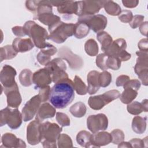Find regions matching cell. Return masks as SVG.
Instances as JSON below:
<instances>
[{"instance_id": "obj_53", "label": "cell", "mask_w": 148, "mask_h": 148, "mask_svg": "<svg viewBox=\"0 0 148 148\" xmlns=\"http://www.w3.org/2000/svg\"><path fill=\"white\" fill-rule=\"evenodd\" d=\"M12 30L13 34L18 37H22L26 35L24 27L15 26L12 28Z\"/></svg>"}, {"instance_id": "obj_2", "label": "cell", "mask_w": 148, "mask_h": 148, "mask_svg": "<svg viewBox=\"0 0 148 148\" xmlns=\"http://www.w3.org/2000/svg\"><path fill=\"white\" fill-rule=\"evenodd\" d=\"M24 28L26 35L32 39L33 43L37 48L42 49L46 46L47 42L46 40L48 39L49 35L45 28L31 20L25 22Z\"/></svg>"}, {"instance_id": "obj_19", "label": "cell", "mask_w": 148, "mask_h": 148, "mask_svg": "<svg viewBox=\"0 0 148 148\" xmlns=\"http://www.w3.org/2000/svg\"><path fill=\"white\" fill-rule=\"evenodd\" d=\"M127 46L125 40L123 38H119L113 41L111 45L104 52L109 57L117 58L120 53L127 49Z\"/></svg>"}, {"instance_id": "obj_45", "label": "cell", "mask_w": 148, "mask_h": 148, "mask_svg": "<svg viewBox=\"0 0 148 148\" xmlns=\"http://www.w3.org/2000/svg\"><path fill=\"white\" fill-rule=\"evenodd\" d=\"M133 17V14L131 11L129 10H121L119 15V19L123 23H130Z\"/></svg>"}, {"instance_id": "obj_21", "label": "cell", "mask_w": 148, "mask_h": 148, "mask_svg": "<svg viewBox=\"0 0 148 148\" xmlns=\"http://www.w3.org/2000/svg\"><path fill=\"white\" fill-rule=\"evenodd\" d=\"M56 109L49 103H43L42 104L37 112L36 120L40 122L45 119L53 118L56 114Z\"/></svg>"}, {"instance_id": "obj_8", "label": "cell", "mask_w": 148, "mask_h": 148, "mask_svg": "<svg viewBox=\"0 0 148 148\" xmlns=\"http://www.w3.org/2000/svg\"><path fill=\"white\" fill-rule=\"evenodd\" d=\"M78 17L95 15L103 7L105 1H77Z\"/></svg>"}, {"instance_id": "obj_14", "label": "cell", "mask_w": 148, "mask_h": 148, "mask_svg": "<svg viewBox=\"0 0 148 148\" xmlns=\"http://www.w3.org/2000/svg\"><path fill=\"white\" fill-rule=\"evenodd\" d=\"M17 75L14 68L9 65H5L0 72V81L3 88H9L13 86L17 83L15 76Z\"/></svg>"}, {"instance_id": "obj_43", "label": "cell", "mask_w": 148, "mask_h": 148, "mask_svg": "<svg viewBox=\"0 0 148 148\" xmlns=\"http://www.w3.org/2000/svg\"><path fill=\"white\" fill-rule=\"evenodd\" d=\"M56 120L62 127H66L70 125V119L69 117L64 113L57 112Z\"/></svg>"}, {"instance_id": "obj_9", "label": "cell", "mask_w": 148, "mask_h": 148, "mask_svg": "<svg viewBox=\"0 0 148 148\" xmlns=\"http://www.w3.org/2000/svg\"><path fill=\"white\" fill-rule=\"evenodd\" d=\"M87 128L93 134L105 131L108 127V119L103 113L90 115L87 119Z\"/></svg>"}, {"instance_id": "obj_46", "label": "cell", "mask_w": 148, "mask_h": 148, "mask_svg": "<svg viewBox=\"0 0 148 148\" xmlns=\"http://www.w3.org/2000/svg\"><path fill=\"white\" fill-rule=\"evenodd\" d=\"M103 94L109 103L112 101L119 98L121 95L120 92L117 90H111L105 92Z\"/></svg>"}, {"instance_id": "obj_31", "label": "cell", "mask_w": 148, "mask_h": 148, "mask_svg": "<svg viewBox=\"0 0 148 148\" xmlns=\"http://www.w3.org/2000/svg\"><path fill=\"white\" fill-rule=\"evenodd\" d=\"M97 38L101 45V50L103 51H105L113 42L112 36L105 31L97 33Z\"/></svg>"}, {"instance_id": "obj_3", "label": "cell", "mask_w": 148, "mask_h": 148, "mask_svg": "<svg viewBox=\"0 0 148 148\" xmlns=\"http://www.w3.org/2000/svg\"><path fill=\"white\" fill-rule=\"evenodd\" d=\"M75 24L65 23L60 21L49 27L50 35L48 39L51 40L56 43H64L68 37L74 34Z\"/></svg>"}, {"instance_id": "obj_23", "label": "cell", "mask_w": 148, "mask_h": 148, "mask_svg": "<svg viewBox=\"0 0 148 148\" xmlns=\"http://www.w3.org/2000/svg\"><path fill=\"white\" fill-rule=\"evenodd\" d=\"M12 46L17 53H25L33 49L34 44L30 38H16L13 40Z\"/></svg>"}, {"instance_id": "obj_12", "label": "cell", "mask_w": 148, "mask_h": 148, "mask_svg": "<svg viewBox=\"0 0 148 148\" xmlns=\"http://www.w3.org/2000/svg\"><path fill=\"white\" fill-rule=\"evenodd\" d=\"M42 102L38 95H35L28 101L22 109L21 114L23 121L26 122L31 120L37 113Z\"/></svg>"}, {"instance_id": "obj_48", "label": "cell", "mask_w": 148, "mask_h": 148, "mask_svg": "<svg viewBox=\"0 0 148 148\" xmlns=\"http://www.w3.org/2000/svg\"><path fill=\"white\" fill-rule=\"evenodd\" d=\"M144 20V16L142 15L136 14L133 16L132 20L130 23H129L130 25L133 29H135L143 22Z\"/></svg>"}, {"instance_id": "obj_36", "label": "cell", "mask_w": 148, "mask_h": 148, "mask_svg": "<svg viewBox=\"0 0 148 148\" xmlns=\"http://www.w3.org/2000/svg\"><path fill=\"white\" fill-rule=\"evenodd\" d=\"M32 72L28 69H25L19 74V81L21 84L24 87H29L33 83Z\"/></svg>"}, {"instance_id": "obj_7", "label": "cell", "mask_w": 148, "mask_h": 148, "mask_svg": "<svg viewBox=\"0 0 148 148\" xmlns=\"http://www.w3.org/2000/svg\"><path fill=\"white\" fill-rule=\"evenodd\" d=\"M138 58L134 67V71L143 85L148 84V51H138L136 52Z\"/></svg>"}, {"instance_id": "obj_5", "label": "cell", "mask_w": 148, "mask_h": 148, "mask_svg": "<svg viewBox=\"0 0 148 148\" xmlns=\"http://www.w3.org/2000/svg\"><path fill=\"white\" fill-rule=\"evenodd\" d=\"M22 114L17 108L12 109L8 106L1 110V126L7 124L12 130L18 128L23 121Z\"/></svg>"}, {"instance_id": "obj_55", "label": "cell", "mask_w": 148, "mask_h": 148, "mask_svg": "<svg viewBox=\"0 0 148 148\" xmlns=\"http://www.w3.org/2000/svg\"><path fill=\"white\" fill-rule=\"evenodd\" d=\"M122 3L124 6L128 8H133L137 6L139 1L136 0H130V1H122Z\"/></svg>"}, {"instance_id": "obj_25", "label": "cell", "mask_w": 148, "mask_h": 148, "mask_svg": "<svg viewBox=\"0 0 148 148\" xmlns=\"http://www.w3.org/2000/svg\"><path fill=\"white\" fill-rule=\"evenodd\" d=\"M147 99H143L141 102L138 101L131 102L127 104V110L128 112L133 115H138L142 112H147L148 110Z\"/></svg>"}, {"instance_id": "obj_49", "label": "cell", "mask_w": 148, "mask_h": 148, "mask_svg": "<svg viewBox=\"0 0 148 148\" xmlns=\"http://www.w3.org/2000/svg\"><path fill=\"white\" fill-rule=\"evenodd\" d=\"M147 137H146L143 139L134 138L130 140L129 142L131 144L132 147H146L145 145L147 144Z\"/></svg>"}, {"instance_id": "obj_40", "label": "cell", "mask_w": 148, "mask_h": 148, "mask_svg": "<svg viewBox=\"0 0 148 148\" xmlns=\"http://www.w3.org/2000/svg\"><path fill=\"white\" fill-rule=\"evenodd\" d=\"M112 82V75L108 71H104L99 75V83L100 87H106Z\"/></svg>"}, {"instance_id": "obj_4", "label": "cell", "mask_w": 148, "mask_h": 148, "mask_svg": "<svg viewBox=\"0 0 148 148\" xmlns=\"http://www.w3.org/2000/svg\"><path fill=\"white\" fill-rule=\"evenodd\" d=\"M40 128L42 139H45L42 142L43 147H56V140L62 132V128L56 123L49 121L41 123Z\"/></svg>"}, {"instance_id": "obj_11", "label": "cell", "mask_w": 148, "mask_h": 148, "mask_svg": "<svg viewBox=\"0 0 148 148\" xmlns=\"http://www.w3.org/2000/svg\"><path fill=\"white\" fill-rule=\"evenodd\" d=\"M58 55L61 58L64 59L68 63L69 67L73 70H79L83 66V59L73 52L67 47L64 46L60 49Z\"/></svg>"}, {"instance_id": "obj_51", "label": "cell", "mask_w": 148, "mask_h": 148, "mask_svg": "<svg viewBox=\"0 0 148 148\" xmlns=\"http://www.w3.org/2000/svg\"><path fill=\"white\" fill-rule=\"evenodd\" d=\"M38 1H26L25 2V6L27 10L34 13V14L36 13L37 7H38Z\"/></svg>"}, {"instance_id": "obj_56", "label": "cell", "mask_w": 148, "mask_h": 148, "mask_svg": "<svg viewBox=\"0 0 148 148\" xmlns=\"http://www.w3.org/2000/svg\"><path fill=\"white\" fill-rule=\"evenodd\" d=\"M139 31L142 35L147 36V21L143 22L139 26Z\"/></svg>"}, {"instance_id": "obj_26", "label": "cell", "mask_w": 148, "mask_h": 148, "mask_svg": "<svg viewBox=\"0 0 148 148\" xmlns=\"http://www.w3.org/2000/svg\"><path fill=\"white\" fill-rule=\"evenodd\" d=\"M92 134L87 131H80L76 135L77 143L82 147H92Z\"/></svg>"}, {"instance_id": "obj_13", "label": "cell", "mask_w": 148, "mask_h": 148, "mask_svg": "<svg viewBox=\"0 0 148 148\" xmlns=\"http://www.w3.org/2000/svg\"><path fill=\"white\" fill-rule=\"evenodd\" d=\"M41 122L35 119L29 123L27 127V140L31 145L39 143L42 139L41 132Z\"/></svg>"}, {"instance_id": "obj_22", "label": "cell", "mask_w": 148, "mask_h": 148, "mask_svg": "<svg viewBox=\"0 0 148 148\" xmlns=\"http://www.w3.org/2000/svg\"><path fill=\"white\" fill-rule=\"evenodd\" d=\"M99 72L97 71H91L87 75V92L90 95L95 94L99 89Z\"/></svg>"}, {"instance_id": "obj_6", "label": "cell", "mask_w": 148, "mask_h": 148, "mask_svg": "<svg viewBox=\"0 0 148 148\" xmlns=\"http://www.w3.org/2000/svg\"><path fill=\"white\" fill-rule=\"evenodd\" d=\"M45 68L49 71L52 81L54 83L69 78L67 73L65 72L66 66L61 58H56L51 60L45 65Z\"/></svg>"}, {"instance_id": "obj_27", "label": "cell", "mask_w": 148, "mask_h": 148, "mask_svg": "<svg viewBox=\"0 0 148 148\" xmlns=\"http://www.w3.org/2000/svg\"><path fill=\"white\" fill-rule=\"evenodd\" d=\"M88 103L89 106L92 109L98 110L103 108L106 105L108 104L109 103L108 102L103 94H102L90 97L88 101Z\"/></svg>"}, {"instance_id": "obj_34", "label": "cell", "mask_w": 148, "mask_h": 148, "mask_svg": "<svg viewBox=\"0 0 148 148\" xmlns=\"http://www.w3.org/2000/svg\"><path fill=\"white\" fill-rule=\"evenodd\" d=\"M17 53L12 45H6L1 47L0 49L1 61L2 62L5 60L12 59L17 56Z\"/></svg>"}, {"instance_id": "obj_32", "label": "cell", "mask_w": 148, "mask_h": 148, "mask_svg": "<svg viewBox=\"0 0 148 148\" xmlns=\"http://www.w3.org/2000/svg\"><path fill=\"white\" fill-rule=\"evenodd\" d=\"M138 95L137 91L131 88H125L122 94L119 97L122 103L124 104H128L132 102Z\"/></svg>"}, {"instance_id": "obj_16", "label": "cell", "mask_w": 148, "mask_h": 148, "mask_svg": "<svg viewBox=\"0 0 148 148\" xmlns=\"http://www.w3.org/2000/svg\"><path fill=\"white\" fill-rule=\"evenodd\" d=\"M3 88L4 93L6 96L8 106L17 108L22 101L17 84H15L11 87Z\"/></svg>"}, {"instance_id": "obj_52", "label": "cell", "mask_w": 148, "mask_h": 148, "mask_svg": "<svg viewBox=\"0 0 148 148\" xmlns=\"http://www.w3.org/2000/svg\"><path fill=\"white\" fill-rule=\"evenodd\" d=\"M130 80V77L128 76L124 75H120L116 79V85L117 87L124 86Z\"/></svg>"}, {"instance_id": "obj_44", "label": "cell", "mask_w": 148, "mask_h": 148, "mask_svg": "<svg viewBox=\"0 0 148 148\" xmlns=\"http://www.w3.org/2000/svg\"><path fill=\"white\" fill-rule=\"evenodd\" d=\"M121 61L116 57H108L107 60L106 65L108 68L112 70H118L121 66Z\"/></svg>"}, {"instance_id": "obj_41", "label": "cell", "mask_w": 148, "mask_h": 148, "mask_svg": "<svg viewBox=\"0 0 148 148\" xmlns=\"http://www.w3.org/2000/svg\"><path fill=\"white\" fill-rule=\"evenodd\" d=\"M108 57L109 56L104 53H101L97 55L96 57L95 62H96L97 66L100 69H101L102 70H103V71H106L108 69L106 65V62H107Z\"/></svg>"}, {"instance_id": "obj_20", "label": "cell", "mask_w": 148, "mask_h": 148, "mask_svg": "<svg viewBox=\"0 0 148 148\" xmlns=\"http://www.w3.org/2000/svg\"><path fill=\"white\" fill-rule=\"evenodd\" d=\"M2 145L5 147H26L24 140L17 138L16 135L12 133H5L1 138Z\"/></svg>"}, {"instance_id": "obj_28", "label": "cell", "mask_w": 148, "mask_h": 148, "mask_svg": "<svg viewBox=\"0 0 148 148\" xmlns=\"http://www.w3.org/2000/svg\"><path fill=\"white\" fill-rule=\"evenodd\" d=\"M34 18L38 20L40 23L44 25H47L49 27L61 21L60 17L57 15L54 14L53 12H48L40 14L34 17Z\"/></svg>"}, {"instance_id": "obj_30", "label": "cell", "mask_w": 148, "mask_h": 148, "mask_svg": "<svg viewBox=\"0 0 148 148\" xmlns=\"http://www.w3.org/2000/svg\"><path fill=\"white\" fill-rule=\"evenodd\" d=\"M90 28L88 25L82 21H77L75 24L74 35L77 39L85 38L90 32Z\"/></svg>"}, {"instance_id": "obj_35", "label": "cell", "mask_w": 148, "mask_h": 148, "mask_svg": "<svg viewBox=\"0 0 148 148\" xmlns=\"http://www.w3.org/2000/svg\"><path fill=\"white\" fill-rule=\"evenodd\" d=\"M103 8L105 12L111 16H119L121 12L119 5L113 1H105Z\"/></svg>"}, {"instance_id": "obj_24", "label": "cell", "mask_w": 148, "mask_h": 148, "mask_svg": "<svg viewBox=\"0 0 148 148\" xmlns=\"http://www.w3.org/2000/svg\"><path fill=\"white\" fill-rule=\"evenodd\" d=\"M112 135L108 132L102 131L92 134V147H100L112 142Z\"/></svg>"}, {"instance_id": "obj_1", "label": "cell", "mask_w": 148, "mask_h": 148, "mask_svg": "<svg viewBox=\"0 0 148 148\" xmlns=\"http://www.w3.org/2000/svg\"><path fill=\"white\" fill-rule=\"evenodd\" d=\"M73 82L69 78L63 79L51 88L49 101L55 108L64 109L74 99Z\"/></svg>"}, {"instance_id": "obj_57", "label": "cell", "mask_w": 148, "mask_h": 148, "mask_svg": "<svg viewBox=\"0 0 148 148\" xmlns=\"http://www.w3.org/2000/svg\"><path fill=\"white\" fill-rule=\"evenodd\" d=\"M118 147H132L131 144L130 143V142H122L120 143L118 145Z\"/></svg>"}, {"instance_id": "obj_15", "label": "cell", "mask_w": 148, "mask_h": 148, "mask_svg": "<svg viewBox=\"0 0 148 148\" xmlns=\"http://www.w3.org/2000/svg\"><path fill=\"white\" fill-rule=\"evenodd\" d=\"M52 6L57 8V11L61 14L77 15L78 12V2L77 1H50Z\"/></svg>"}, {"instance_id": "obj_54", "label": "cell", "mask_w": 148, "mask_h": 148, "mask_svg": "<svg viewBox=\"0 0 148 148\" xmlns=\"http://www.w3.org/2000/svg\"><path fill=\"white\" fill-rule=\"evenodd\" d=\"M139 49L141 51H148V40L147 38L142 39L138 44Z\"/></svg>"}, {"instance_id": "obj_38", "label": "cell", "mask_w": 148, "mask_h": 148, "mask_svg": "<svg viewBox=\"0 0 148 148\" xmlns=\"http://www.w3.org/2000/svg\"><path fill=\"white\" fill-rule=\"evenodd\" d=\"M74 88L77 94L80 95H86L87 93V87L78 76H75L73 80Z\"/></svg>"}, {"instance_id": "obj_50", "label": "cell", "mask_w": 148, "mask_h": 148, "mask_svg": "<svg viewBox=\"0 0 148 148\" xmlns=\"http://www.w3.org/2000/svg\"><path fill=\"white\" fill-rule=\"evenodd\" d=\"M141 83L139 81V80L137 79H132L130 80L124 86V88H131L132 89H134L135 90L137 91L140 88Z\"/></svg>"}, {"instance_id": "obj_33", "label": "cell", "mask_w": 148, "mask_h": 148, "mask_svg": "<svg viewBox=\"0 0 148 148\" xmlns=\"http://www.w3.org/2000/svg\"><path fill=\"white\" fill-rule=\"evenodd\" d=\"M87 108L85 104L82 102H77L72 105L69 109L71 113L75 117L80 118L83 117L86 113Z\"/></svg>"}, {"instance_id": "obj_37", "label": "cell", "mask_w": 148, "mask_h": 148, "mask_svg": "<svg viewBox=\"0 0 148 148\" xmlns=\"http://www.w3.org/2000/svg\"><path fill=\"white\" fill-rule=\"evenodd\" d=\"M84 50L86 53L91 57L97 56L99 48L97 42L93 39L87 40L84 44Z\"/></svg>"}, {"instance_id": "obj_18", "label": "cell", "mask_w": 148, "mask_h": 148, "mask_svg": "<svg viewBox=\"0 0 148 148\" xmlns=\"http://www.w3.org/2000/svg\"><path fill=\"white\" fill-rule=\"evenodd\" d=\"M57 51V49L53 45L47 43L46 46L41 49L37 54L36 59L38 62L42 65H46L51 61V57L54 55Z\"/></svg>"}, {"instance_id": "obj_17", "label": "cell", "mask_w": 148, "mask_h": 148, "mask_svg": "<svg viewBox=\"0 0 148 148\" xmlns=\"http://www.w3.org/2000/svg\"><path fill=\"white\" fill-rule=\"evenodd\" d=\"M33 83L35 88H42L49 86L53 81L49 71L46 68H42L33 74Z\"/></svg>"}, {"instance_id": "obj_47", "label": "cell", "mask_w": 148, "mask_h": 148, "mask_svg": "<svg viewBox=\"0 0 148 148\" xmlns=\"http://www.w3.org/2000/svg\"><path fill=\"white\" fill-rule=\"evenodd\" d=\"M50 91H51V88L49 86L40 88L39 94L38 95H39L42 102H46L49 99L50 95Z\"/></svg>"}, {"instance_id": "obj_42", "label": "cell", "mask_w": 148, "mask_h": 148, "mask_svg": "<svg viewBox=\"0 0 148 148\" xmlns=\"http://www.w3.org/2000/svg\"><path fill=\"white\" fill-rule=\"evenodd\" d=\"M112 142L114 145H119L124 139V134L123 131L119 129H115L111 132Z\"/></svg>"}, {"instance_id": "obj_10", "label": "cell", "mask_w": 148, "mask_h": 148, "mask_svg": "<svg viewBox=\"0 0 148 148\" xmlns=\"http://www.w3.org/2000/svg\"><path fill=\"white\" fill-rule=\"evenodd\" d=\"M77 21L86 23L94 32L98 33L103 31L107 25V18L102 14H95L88 17H78Z\"/></svg>"}, {"instance_id": "obj_39", "label": "cell", "mask_w": 148, "mask_h": 148, "mask_svg": "<svg viewBox=\"0 0 148 148\" xmlns=\"http://www.w3.org/2000/svg\"><path fill=\"white\" fill-rule=\"evenodd\" d=\"M57 145L59 148L72 147L73 143L71 137L66 134H60L57 139Z\"/></svg>"}, {"instance_id": "obj_29", "label": "cell", "mask_w": 148, "mask_h": 148, "mask_svg": "<svg viewBox=\"0 0 148 148\" xmlns=\"http://www.w3.org/2000/svg\"><path fill=\"white\" fill-rule=\"evenodd\" d=\"M147 117H142L139 116L134 117L132 121V128L134 132L138 134H143L146 129Z\"/></svg>"}]
</instances>
